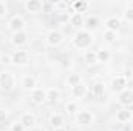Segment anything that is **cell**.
Segmentation results:
<instances>
[{
	"mask_svg": "<svg viewBox=\"0 0 133 131\" xmlns=\"http://www.w3.org/2000/svg\"><path fill=\"white\" fill-rule=\"evenodd\" d=\"M93 33L82 28V30H77L74 35L71 37V43L77 48V49H88L93 43Z\"/></svg>",
	"mask_w": 133,
	"mask_h": 131,
	"instance_id": "obj_1",
	"label": "cell"
},
{
	"mask_svg": "<svg viewBox=\"0 0 133 131\" xmlns=\"http://www.w3.org/2000/svg\"><path fill=\"white\" fill-rule=\"evenodd\" d=\"M16 86V77L11 71L0 72V90L2 91H12Z\"/></svg>",
	"mask_w": 133,
	"mask_h": 131,
	"instance_id": "obj_2",
	"label": "cell"
},
{
	"mask_svg": "<svg viewBox=\"0 0 133 131\" xmlns=\"http://www.w3.org/2000/svg\"><path fill=\"white\" fill-rule=\"evenodd\" d=\"M11 56H12V65L25 66L30 62V53L26 49H16Z\"/></svg>",
	"mask_w": 133,
	"mask_h": 131,
	"instance_id": "obj_3",
	"label": "cell"
},
{
	"mask_svg": "<svg viewBox=\"0 0 133 131\" xmlns=\"http://www.w3.org/2000/svg\"><path fill=\"white\" fill-rule=\"evenodd\" d=\"M95 120V116L91 111L88 110H81L76 113V123L77 125H82V127H87V125H91Z\"/></svg>",
	"mask_w": 133,
	"mask_h": 131,
	"instance_id": "obj_4",
	"label": "cell"
},
{
	"mask_svg": "<svg viewBox=\"0 0 133 131\" xmlns=\"http://www.w3.org/2000/svg\"><path fill=\"white\" fill-rule=\"evenodd\" d=\"M8 30L11 33H20V31H25V20L23 17L20 16H12L8 22Z\"/></svg>",
	"mask_w": 133,
	"mask_h": 131,
	"instance_id": "obj_5",
	"label": "cell"
},
{
	"mask_svg": "<svg viewBox=\"0 0 133 131\" xmlns=\"http://www.w3.org/2000/svg\"><path fill=\"white\" fill-rule=\"evenodd\" d=\"M46 43L50 46H59L64 43V34L57 30H51L46 33Z\"/></svg>",
	"mask_w": 133,
	"mask_h": 131,
	"instance_id": "obj_6",
	"label": "cell"
},
{
	"mask_svg": "<svg viewBox=\"0 0 133 131\" xmlns=\"http://www.w3.org/2000/svg\"><path fill=\"white\" fill-rule=\"evenodd\" d=\"M118 102L122 106H125V108H129L130 105H133V90L125 88L124 91H121L119 96H118Z\"/></svg>",
	"mask_w": 133,
	"mask_h": 131,
	"instance_id": "obj_7",
	"label": "cell"
},
{
	"mask_svg": "<svg viewBox=\"0 0 133 131\" xmlns=\"http://www.w3.org/2000/svg\"><path fill=\"white\" fill-rule=\"evenodd\" d=\"M20 86H22L23 90H26V91H34V90L37 88V80H36V77L31 76V74L23 76V77L20 79Z\"/></svg>",
	"mask_w": 133,
	"mask_h": 131,
	"instance_id": "obj_8",
	"label": "cell"
},
{
	"mask_svg": "<svg viewBox=\"0 0 133 131\" xmlns=\"http://www.w3.org/2000/svg\"><path fill=\"white\" fill-rule=\"evenodd\" d=\"M23 6H25L26 12H31V14H37V12L43 11V2H40V0H26Z\"/></svg>",
	"mask_w": 133,
	"mask_h": 131,
	"instance_id": "obj_9",
	"label": "cell"
},
{
	"mask_svg": "<svg viewBox=\"0 0 133 131\" xmlns=\"http://www.w3.org/2000/svg\"><path fill=\"white\" fill-rule=\"evenodd\" d=\"M19 122L23 125L25 130H31V128H34V125H36V116H34L33 113H30V111L28 113H23L20 116Z\"/></svg>",
	"mask_w": 133,
	"mask_h": 131,
	"instance_id": "obj_10",
	"label": "cell"
},
{
	"mask_svg": "<svg viewBox=\"0 0 133 131\" xmlns=\"http://www.w3.org/2000/svg\"><path fill=\"white\" fill-rule=\"evenodd\" d=\"M105 30L113 31V33H118V31L121 30V19L116 17V16H110V17L105 20Z\"/></svg>",
	"mask_w": 133,
	"mask_h": 131,
	"instance_id": "obj_11",
	"label": "cell"
},
{
	"mask_svg": "<svg viewBox=\"0 0 133 131\" xmlns=\"http://www.w3.org/2000/svg\"><path fill=\"white\" fill-rule=\"evenodd\" d=\"M28 42V35L25 31H20V33H14L11 35V43L17 48H22L25 43Z\"/></svg>",
	"mask_w": 133,
	"mask_h": 131,
	"instance_id": "obj_12",
	"label": "cell"
},
{
	"mask_svg": "<svg viewBox=\"0 0 133 131\" xmlns=\"http://www.w3.org/2000/svg\"><path fill=\"white\" fill-rule=\"evenodd\" d=\"M84 23H85V17H84V14H81V12H73V14L70 16V25H71L73 28L82 30Z\"/></svg>",
	"mask_w": 133,
	"mask_h": 131,
	"instance_id": "obj_13",
	"label": "cell"
},
{
	"mask_svg": "<svg viewBox=\"0 0 133 131\" xmlns=\"http://www.w3.org/2000/svg\"><path fill=\"white\" fill-rule=\"evenodd\" d=\"M127 86V79L124 76H116L113 80H111V90L113 91H124Z\"/></svg>",
	"mask_w": 133,
	"mask_h": 131,
	"instance_id": "obj_14",
	"label": "cell"
},
{
	"mask_svg": "<svg viewBox=\"0 0 133 131\" xmlns=\"http://www.w3.org/2000/svg\"><path fill=\"white\" fill-rule=\"evenodd\" d=\"M31 100L34 103H37V105L46 102V90L45 88H36L31 93Z\"/></svg>",
	"mask_w": 133,
	"mask_h": 131,
	"instance_id": "obj_15",
	"label": "cell"
},
{
	"mask_svg": "<svg viewBox=\"0 0 133 131\" xmlns=\"http://www.w3.org/2000/svg\"><path fill=\"white\" fill-rule=\"evenodd\" d=\"M87 93H88V88L85 83H79V85L71 88V96L74 99H84L87 96Z\"/></svg>",
	"mask_w": 133,
	"mask_h": 131,
	"instance_id": "obj_16",
	"label": "cell"
},
{
	"mask_svg": "<svg viewBox=\"0 0 133 131\" xmlns=\"http://www.w3.org/2000/svg\"><path fill=\"white\" fill-rule=\"evenodd\" d=\"M132 117H133V113L129 108H122V110H119L116 113V120L119 123H127V122L132 120Z\"/></svg>",
	"mask_w": 133,
	"mask_h": 131,
	"instance_id": "obj_17",
	"label": "cell"
},
{
	"mask_svg": "<svg viewBox=\"0 0 133 131\" xmlns=\"http://www.w3.org/2000/svg\"><path fill=\"white\" fill-rule=\"evenodd\" d=\"M64 123H65V120H64V116L62 114H53L51 117H50V125L54 128V130H57V128H64Z\"/></svg>",
	"mask_w": 133,
	"mask_h": 131,
	"instance_id": "obj_18",
	"label": "cell"
},
{
	"mask_svg": "<svg viewBox=\"0 0 133 131\" xmlns=\"http://www.w3.org/2000/svg\"><path fill=\"white\" fill-rule=\"evenodd\" d=\"M71 6H73V9H74V12H85L88 8H90V3L88 2H85V0H76V2H73L71 3Z\"/></svg>",
	"mask_w": 133,
	"mask_h": 131,
	"instance_id": "obj_19",
	"label": "cell"
},
{
	"mask_svg": "<svg viewBox=\"0 0 133 131\" xmlns=\"http://www.w3.org/2000/svg\"><path fill=\"white\" fill-rule=\"evenodd\" d=\"M85 30H88V31H93V30H98L101 25V20L98 17H95V16H91V17H88V19H85Z\"/></svg>",
	"mask_w": 133,
	"mask_h": 131,
	"instance_id": "obj_20",
	"label": "cell"
},
{
	"mask_svg": "<svg viewBox=\"0 0 133 131\" xmlns=\"http://www.w3.org/2000/svg\"><path fill=\"white\" fill-rule=\"evenodd\" d=\"M65 83H66V86L73 88V86H76V85L82 83V79H81V76H79V74H76V72H71V74H68V76H66Z\"/></svg>",
	"mask_w": 133,
	"mask_h": 131,
	"instance_id": "obj_21",
	"label": "cell"
},
{
	"mask_svg": "<svg viewBox=\"0 0 133 131\" xmlns=\"http://www.w3.org/2000/svg\"><path fill=\"white\" fill-rule=\"evenodd\" d=\"M84 60H85V63H88V65H95V63H98V54H96V51H93V49H87L85 54H84Z\"/></svg>",
	"mask_w": 133,
	"mask_h": 131,
	"instance_id": "obj_22",
	"label": "cell"
},
{
	"mask_svg": "<svg viewBox=\"0 0 133 131\" xmlns=\"http://www.w3.org/2000/svg\"><path fill=\"white\" fill-rule=\"evenodd\" d=\"M96 54H98V62H99V63H105V62H108L110 57H111V53H110L108 49H105V48L98 49Z\"/></svg>",
	"mask_w": 133,
	"mask_h": 131,
	"instance_id": "obj_23",
	"label": "cell"
},
{
	"mask_svg": "<svg viewBox=\"0 0 133 131\" xmlns=\"http://www.w3.org/2000/svg\"><path fill=\"white\" fill-rule=\"evenodd\" d=\"M59 96H61L59 90H56V88H48V90H46V102L54 103V102L59 100Z\"/></svg>",
	"mask_w": 133,
	"mask_h": 131,
	"instance_id": "obj_24",
	"label": "cell"
},
{
	"mask_svg": "<svg viewBox=\"0 0 133 131\" xmlns=\"http://www.w3.org/2000/svg\"><path fill=\"white\" fill-rule=\"evenodd\" d=\"M91 93L96 96V97H101V96H104V93H105V86H104V83H95L93 86H91Z\"/></svg>",
	"mask_w": 133,
	"mask_h": 131,
	"instance_id": "obj_25",
	"label": "cell"
},
{
	"mask_svg": "<svg viewBox=\"0 0 133 131\" xmlns=\"http://www.w3.org/2000/svg\"><path fill=\"white\" fill-rule=\"evenodd\" d=\"M102 37H104V42H107V43H113V42H116V39H118V33H113V31L105 30Z\"/></svg>",
	"mask_w": 133,
	"mask_h": 131,
	"instance_id": "obj_26",
	"label": "cell"
},
{
	"mask_svg": "<svg viewBox=\"0 0 133 131\" xmlns=\"http://www.w3.org/2000/svg\"><path fill=\"white\" fill-rule=\"evenodd\" d=\"M122 17H124V20L125 22H129V23H133V6H127L125 9H124V14H122Z\"/></svg>",
	"mask_w": 133,
	"mask_h": 131,
	"instance_id": "obj_27",
	"label": "cell"
},
{
	"mask_svg": "<svg viewBox=\"0 0 133 131\" xmlns=\"http://www.w3.org/2000/svg\"><path fill=\"white\" fill-rule=\"evenodd\" d=\"M0 63H2V65H12V56H11V54H3V56H0Z\"/></svg>",
	"mask_w": 133,
	"mask_h": 131,
	"instance_id": "obj_28",
	"label": "cell"
},
{
	"mask_svg": "<svg viewBox=\"0 0 133 131\" xmlns=\"http://www.w3.org/2000/svg\"><path fill=\"white\" fill-rule=\"evenodd\" d=\"M65 108H66V113H70V114L77 113V105H76V102H68L65 105Z\"/></svg>",
	"mask_w": 133,
	"mask_h": 131,
	"instance_id": "obj_29",
	"label": "cell"
},
{
	"mask_svg": "<svg viewBox=\"0 0 133 131\" xmlns=\"http://www.w3.org/2000/svg\"><path fill=\"white\" fill-rule=\"evenodd\" d=\"M8 14V5L5 2H0V19H3Z\"/></svg>",
	"mask_w": 133,
	"mask_h": 131,
	"instance_id": "obj_30",
	"label": "cell"
},
{
	"mask_svg": "<svg viewBox=\"0 0 133 131\" xmlns=\"http://www.w3.org/2000/svg\"><path fill=\"white\" fill-rule=\"evenodd\" d=\"M9 131H25V128H23V125H22L20 122H14V123L11 125V130Z\"/></svg>",
	"mask_w": 133,
	"mask_h": 131,
	"instance_id": "obj_31",
	"label": "cell"
},
{
	"mask_svg": "<svg viewBox=\"0 0 133 131\" xmlns=\"http://www.w3.org/2000/svg\"><path fill=\"white\" fill-rule=\"evenodd\" d=\"M68 3L66 2H57V3H54V8H57V9H61V11H64V9H68Z\"/></svg>",
	"mask_w": 133,
	"mask_h": 131,
	"instance_id": "obj_32",
	"label": "cell"
},
{
	"mask_svg": "<svg viewBox=\"0 0 133 131\" xmlns=\"http://www.w3.org/2000/svg\"><path fill=\"white\" fill-rule=\"evenodd\" d=\"M6 116H8V114H6V111H5V110H0V123L6 120Z\"/></svg>",
	"mask_w": 133,
	"mask_h": 131,
	"instance_id": "obj_33",
	"label": "cell"
},
{
	"mask_svg": "<svg viewBox=\"0 0 133 131\" xmlns=\"http://www.w3.org/2000/svg\"><path fill=\"white\" fill-rule=\"evenodd\" d=\"M54 131H66L65 128H57V130H54Z\"/></svg>",
	"mask_w": 133,
	"mask_h": 131,
	"instance_id": "obj_34",
	"label": "cell"
},
{
	"mask_svg": "<svg viewBox=\"0 0 133 131\" xmlns=\"http://www.w3.org/2000/svg\"><path fill=\"white\" fill-rule=\"evenodd\" d=\"M122 131H132V130H129V128H125V130H122Z\"/></svg>",
	"mask_w": 133,
	"mask_h": 131,
	"instance_id": "obj_35",
	"label": "cell"
},
{
	"mask_svg": "<svg viewBox=\"0 0 133 131\" xmlns=\"http://www.w3.org/2000/svg\"><path fill=\"white\" fill-rule=\"evenodd\" d=\"M132 131H133V128H132Z\"/></svg>",
	"mask_w": 133,
	"mask_h": 131,
	"instance_id": "obj_36",
	"label": "cell"
}]
</instances>
